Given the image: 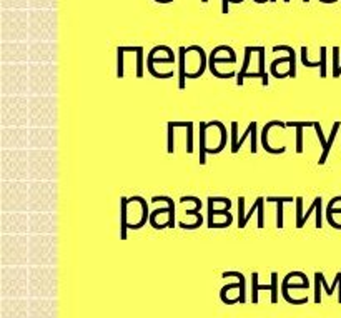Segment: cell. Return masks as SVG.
Instances as JSON below:
<instances>
[{"mask_svg": "<svg viewBox=\"0 0 341 318\" xmlns=\"http://www.w3.org/2000/svg\"><path fill=\"white\" fill-rule=\"evenodd\" d=\"M278 273L273 272L271 273V283L270 285H260L258 283V273L253 272L251 273V300L253 303H258V291L260 290H270L271 291V303H276L278 302V293H280V290H278Z\"/></svg>", "mask_w": 341, "mask_h": 318, "instance_id": "cell-1", "label": "cell"}, {"mask_svg": "<svg viewBox=\"0 0 341 318\" xmlns=\"http://www.w3.org/2000/svg\"><path fill=\"white\" fill-rule=\"evenodd\" d=\"M273 127H280V129H285L286 124L281 122V120H270V122H267V125H265L263 130H261V147L267 150L268 154H273V155H276V154H285L286 147H281V149L270 147V143H268V132H270V129H273Z\"/></svg>", "mask_w": 341, "mask_h": 318, "instance_id": "cell-2", "label": "cell"}, {"mask_svg": "<svg viewBox=\"0 0 341 318\" xmlns=\"http://www.w3.org/2000/svg\"><path fill=\"white\" fill-rule=\"evenodd\" d=\"M231 47H228V45H218V47H215L213 50H212V54H210V57H208V68H210V72L215 75L217 79H231V77H235V72H228V74H220L218 70H217V67H215V60H217V54H220V52H225V50H230Z\"/></svg>", "mask_w": 341, "mask_h": 318, "instance_id": "cell-3", "label": "cell"}, {"mask_svg": "<svg viewBox=\"0 0 341 318\" xmlns=\"http://www.w3.org/2000/svg\"><path fill=\"white\" fill-rule=\"evenodd\" d=\"M286 127H292V129H296V152L301 154L303 152V129H308V127H313V122H296V120H292V122H286Z\"/></svg>", "mask_w": 341, "mask_h": 318, "instance_id": "cell-4", "label": "cell"}, {"mask_svg": "<svg viewBox=\"0 0 341 318\" xmlns=\"http://www.w3.org/2000/svg\"><path fill=\"white\" fill-rule=\"evenodd\" d=\"M267 202H275L276 208V228H283V203L293 202V197H267Z\"/></svg>", "mask_w": 341, "mask_h": 318, "instance_id": "cell-5", "label": "cell"}, {"mask_svg": "<svg viewBox=\"0 0 341 318\" xmlns=\"http://www.w3.org/2000/svg\"><path fill=\"white\" fill-rule=\"evenodd\" d=\"M258 48L260 47H245V60H243V67L240 68V74L237 75V85L242 87L243 82H245V75H246V70L250 67V60H251V54L253 52H258Z\"/></svg>", "mask_w": 341, "mask_h": 318, "instance_id": "cell-6", "label": "cell"}, {"mask_svg": "<svg viewBox=\"0 0 341 318\" xmlns=\"http://www.w3.org/2000/svg\"><path fill=\"white\" fill-rule=\"evenodd\" d=\"M188 52H197L200 55V70H198L197 74H187V79H200L201 75H203L205 68H206V55H205V50L201 48V47H198V45H192V47L187 48V54Z\"/></svg>", "mask_w": 341, "mask_h": 318, "instance_id": "cell-7", "label": "cell"}, {"mask_svg": "<svg viewBox=\"0 0 341 318\" xmlns=\"http://www.w3.org/2000/svg\"><path fill=\"white\" fill-rule=\"evenodd\" d=\"M128 199L122 197L120 199V205H122V213H120V238L127 240V228H130V225L127 224V207H128Z\"/></svg>", "mask_w": 341, "mask_h": 318, "instance_id": "cell-8", "label": "cell"}, {"mask_svg": "<svg viewBox=\"0 0 341 318\" xmlns=\"http://www.w3.org/2000/svg\"><path fill=\"white\" fill-rule=\"evenodd\" d=\"M280 50H283V52H288V57H290V70H288V75L292 79L296 77V54L293 47H288V45H275L273 47V52H280Z\"/></svg>", "mask_w": 341, "mask_h": 318, "instance_id": "cell-9", "label": "cell"}, {"mask_svg": "<svg viewBox=\"0 0 341 318\" xmlns=\"http://www.w3.org/2000/svg\"><path fill=\"white\" fill-rule=\"evenodd\" d=\"M206 129H208L206 122H200V165H205V162H206V154H208V147H206Z\"/></svg>", "mask_w": 341, "mask_h": 318, "instance_id": "cell-10", "label": "cell"}, {"mask_svg": "<svg viewBox=\"0 0 341 318\" xmlns=\"http://www.w3.org/2000/svg\"><path fill=\"white\" fill-rule=\"evenodd\" d=\"M178 60H180V79H178V88L185 90L187 87V68H185V57H187V48L180 47L178 48Z\"/></svg>", "mask_w": 341, "mask_h": 318, "instance_id": "cell-11", "label": "cell"}, {"mask_svg": "<svg viewBox=\"0 0 341 318\" xmlns=\"http://www.w3.org/2000/svg\"><path fill=\"white\" fill-rule=\"evenodd\" d=\"M132 202H138L142 205V218L138 224H132L130 228H134V230H138V228H142L145 224H147V220H150V215H148V205H147V200H143L142 197H134V199H130Z\"/></svg>", "mask_w": 341, "mask_h": 318, "instance_id": "cell-12", "label": "cell"}, {"mask_svg": "<svg viewBox=\"0 0 341 318\" xmlns=\"http://www.w3.org/2000/svg\"><path fill=\"white\" fill-rule=\"evenodd\" d=\"M265 200H267V199H263V197H258V199L255 200V203H253V207L250 208V212H248V213H245L243 217H238V228H245V227H246V224H248V220H250L251 217H253V213L258 212V210H260V207H263Z\"/></svg>", "mask_w": 341, "mask_h": 318, "instance_id": "cell-13", "label": "cell"}, {"mask_svg": "<svg viewBox=\"0 0 341 318\" xmlns=\"http://www.w3.org/2000/svg\"><path fill=\"white\" fill-rule=\"evenodd\" d=\"M339 127H341V122H334L333 129H331V133H330V138H328V143H326V147L323 149V154H321L320 160H318V165H323V163L326 162L328 154H330V149H331V145H333V142H334V138H336V133H338V130H339Z\"/></svg>", "mask_w": 341, "mask_h": 318, "instance_id": "cell-14", "label": "cell"}, {"mask_svg": "<svg viewBox=\"0 0 341 318\" xmlns=\"http://www.w3.org/2000/svg\"><path fill=\"white\" fill-rule=\"evenodd\" d=\"M258 57H260V70L258 72L261 74V85L263 87H268V74H267V68H265V47H260L258 50Z\"/></svg>", "mask_w": 341, "mask_h": 318, "instance_id": "cell-15", "label": "cell"}, {"mask_svg": "<svg viewBox=\"0 0 341 318\" xmlns=\"http://www.w3.org/2000/svg\"><path fill=\"white\" fill-rule=\"evenodd\" d=\"M188 200L195 203V208L190 210V212H187V213L195 215V217H197V220H203V217H201V213H200V208H201V202H200V199H197V197H181V200H180V202H188Z\"/></svg>", "mask_w": 341, "mask_h": 318, "instance_id": "cell-16", "label": "cell"}, {"mask_svg": "<svg viewBox=\"0 0 341 318\" xmlns=\"http://www.w3.org/2000/svg\"><path fill=\"white\" fill-rule=\"evenodd\" d=\"M123 55H125V47H118L117 48V77L118 79H123V67H125V62H123Z\"/></svg>", "mask_w": 341, "mask_h": 318, "instance_id": "cell-17", "label": "cell"}, {"mask_svg": "<svg viewBox=\"0 0 341 318\" xmlns=\"http://www.w3.org/2000/svg\"><path fill=\"white\" fill-rule=\"evenodd\" d=\"M175 129H176V127H175L173 122H168L167 124V130H168V147H167V152H168L170 155H172L173 152H175V133H173Z\"/></svg>", "mask_w": 341, "mask_h": 318, "instance_id": "cell-18", "label": "cell"}, {"mask_svg": "<svg viewBox=\"0 0 341 318\" xmlns=\"http://www.w3.org/2000/svg\"><path fill=\"white\" fill-rule=\"evenodd\" d=\"M187 154L193 152V122L188 120L187 122Z\"/></svg>", "mask_w": 341, "mask_h": 318, "instance_id": "cell-19", "label": "cell"}, {"mask_svg": "<svg viewBox=\"0 0 341 318\" xmlns=\"http://www.w3.org/2000/svg\"><path fill=\"white\" fill-rule=\"evenodd\" d=\"M303 199L296 197V228H303Z\"/></svg>", "mask_w": 341, "mask_h": 318, "instance_id": "cell-20", "label": "cell"}, {"mask_svg": "<svg viewBox=\"0 0 341 318\" xmlns=\"http://www.w3.org/2000/svg\"><path fill=\"white\" fill-rule=\"evenodd\" d=\"M320 52V75L321 79H326V47H321Z\"/></svg>", "mask_w": 341, "mask_h": 318, "instance_id": "cell-21", "label": "cell"}, {"mask_svg": "<svg viewBox=\"0 0 341 318\" xmlns=\"http://www.w3.org/2000/svg\"><path fill=\"white\" fill-rule=\"evenodd\" d=\"M137 77H143V48L138 47L137 50Z\"/></svg>", "mask_w": 341, "mask_h": 318, "instance_id": "cell-22", "label": "cell"}, {"mask_svg": "<svg viewBox=\"0 0 341 318\" xmlns=\"http://www.w3.org/2000/svg\"><path fill=\"white\" fill-rule=\"evenodd\" d=\"M313 129H314V132H317V137H318V140H320V143H321V147H326V143H328V140L325 138V133H323V129H321V125H320V122L318 120H314L313 122Z\"/></svg>", "mask_w": 341, "mask_h": 318, "instance_id": "cell-23", "label": "cell"}, {"mask_svg": "<svg viewBox=\"0 0 341 318\" xmlns=\"http://www.w3.org/2000/svg\"><path fill=\"white\" fill-rule=\"evenodd\" d=\"M301 63L305 67H309V68H313V67H320V62H309L308 60V48L303 45L301 47Z\"/></svg>", "mask_w": 341, "mask_h": 318, "instance_id": "cell-24", "label": "cell"}, {"mask_svg": "<svg viewBox=\"0 0 341 318\" xmlns=\"http://www.w3.org/2000/svg\"><path fill=\"white\" fill-rule=\"evenodd\" d=\"M238 145V122H231V154H235Z\"/></svg>", "mask_w": 341, "mask_h": 318, "instance_id": "cell-25", "label": "cell"}, {"mask_svg": "<svg viewBox=\"0 0 341 318\" xmlns=\"http://www.w3.org/2000/svg\"><path fill=\"white\" fill-rule=\"evenodd\" d=\"M281 293H283V298H285V300H286L288 303H293V305H305V303H308V298H301V300H295V298L290 297L286 287H281Z\"/></svg>", "mask_w": 341, "mask_h": 318, "instance_id": "cell-26", "label": "cell"}, {"mask_svg": "<svg viewBox=\"0 0 341 318\" xmlns=\"http://www.w3.org/2000/svg\"><path fill=\"white\" fill-rule=\"evenodd\" d=\"M321 282L318 277H314V303H321Z\"/></svg>", "mask_w": 341, "mask_h": 318, "instance_id": "cell-27", "label": "cell"}, {"mask_svg": "<svg viewBox=\"0 0 341 318\" xmlns=\"http://www.w3.org/2000/svg\"><path fill=\"white\" fill-rule=\"evenodd\" d=\"M253 122H255V120H253ZM253 122H251V124L248 125V129H246V132L243 133V137L240 138V142H238V145H237V150H235V154H238V150H240V147H242V145H243V142H245V140H246V137H250V135H251V130H253Z\"/></svg>", "mask_w": 341, "mask_h": 318, "instance_id": "cell-28", "label": "cell"}, {"mask_svg": "<svg viewBox=\"0 0 341 318\" xmlns=\"http://www.w3.org/2000/svg\"><path fill=\"white\" fill-rule=\"evenodd\" d=\"M256 129H258V124L255 122L253 130H251V147H250L251 154H256V150H258V147H256Z\"/></svg>", "mask_w": 341, "mask_h": 318, "instance_id": "cell-29", "label": "cell"}, {"mask_svg": "<svg viewBox=\"0 0 341 318\" xmlns=\"http://www.w3.org/2000/svg\"><path fill=\"white\" fill-rule=\"evenodd\" d=\"M308 280H303L301 283H293L290 285L288 282H281V287H286V288H308Z\"/></svg>", "mask_w": 341, "mask_h": 318, "instance_id": "cell-30", "label": "cell"}, {"mask_svg": "<svg viewBox=\"0 0 341 318\" xmlns=\"http://www.w3.org/2000/svg\"><path fill=\"white\" fill-rule=\"evenodd\" d=\"M228 5L230 0H222V14H228Z\"/></svg>", "mask_w": 341, "mask_h": 318, "instance_id": "cell-31", "label": "cell"}, {"mask_svg": "<svg viewBox=\"0 0 341 318\" xmlns=\"http://www.w3.org/2000/svg\"><path fill=\"white\" fill-rule=\"evenodd\" d=\"M339 75H341V63H339V67H338V72L333 74V79H339Z\"/></svg>", "mask_w": 341, "mask_h": 318, "instance_id": "cell-32", "label": "cell"}, {"mask_svg": "<svg viewBox=\"0 0 341 318\" xmlns=\"http://www.w3.org/2000/svg\"><path fill=\"white\" fill-rule=\"evenodd\" d=\"M256 4H265V0H255ZM270 2H276V0H270Z\"/></svg>", "mask_w": 341, "mask_h": 318, "instance_id": "cell-33", "label": "cell"}, {"mask_svg": "<svg viewBox=\"0 0 341 318\" xmlns=\"http://www.w3.org/2000/svg\"><path fill=\"white\" fill-rule=\"evenodd\" d=\"M283 2H285V4H288V2H290V0H283ZM303 2H305V4H308V2H309V0H303Z\"/></svg>", "mask_w": 341, "mask_h": 318, "instance_id": "cell-34", "label": "cell"}, {"mask_svg": "<svg viewBox=\"0 0 341 318\" xmlns=\"http://www.w3.org/2000/svg\"><path fill=\"white\" fill-rule=\"evenodd\" d=\"M201 2H203V4H206V2H208V0H201Z\"/></svg>", "mask_w": 341, "mask_h": 318, "instance_id": "cell-35", "label": "cell"}]
</instances>
